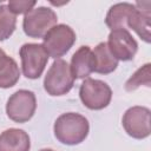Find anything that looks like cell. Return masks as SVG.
<instances>
[{
    "mask_svg": "<svg viewBox=\"0 0 151 151\" xmlns=\"http://www.w3.org/2000/svg\"><path fill=\"white\" fill-rule=\"evenodd\" d=\"M17 27V15L11 12L7 5H0V41L8 39Z\"/></svg>",
    "mask_w": 151,
    "mask_h": 151,
    "instance_id": "16",
    "label": "cell"
},
{
    "mask_svg": "<svg viewBox=\"0 0 151 151\" xmlns=\"http://www.w3.org/2000/svg\"><path fill=\"white\" fill-rule=\"evenodd\" d=\"M136 9L134 4L130 2H118L110 7L107 11L105 24L111 31L116 29H127L129 20Z\"/></svg>",
    "mask_w": 151,
    "mask_h": 151,
    "instance_id": "12",
    "label": "cell"
},
{
    "mask_svg": "<svg viewBox=\"0 0 151 151\" xmlns=\"http://www.w3.org/2000/svg\"><path fill=\"white\" fill-rule=\"evenodd\" d=\"M57 21L58 17L52 8L39 6L25 14L22 28L25 34L29 38H44L45 34L57 25Z\"/></svg>",
    "mask_w": 151,
    "mask_h": 151,
    "instance_id": "3",
    "label": "cell"
},
{
    "mask_svg": "<svg viewBox=\"0 0 151 151\" xmlns=\"http://www.w3.org/2000/svg\"><path fill=\"white\" fill-rule=\"evenodd\" d=\"M19 55L24 76L28 79H38L42 74L48 61V54L42 44H24L20 47Z\"/></svg>",
    "mask_w": 151,
    "mask_h": 151,
    "instance_id": "6",
    "label": "cell"
},
{
    "mask_svg": "<svg viewBox=\"0 0 151 151\" xmlns=\"http://www.w3.org/2000/svg\"><path fill=\"white\" fill-rule=\"evenodd\" d=\"M92 52L94 57V71L93 72L99 73V74H109V73H112L117 68L118 60L112 55L105 41L99 42Z\"/></svg>",
    "mask_w": 151,
    "mask_h": 151,
    "instance_id": "15",
    "label": "cell"
},
{
    "mask_svg": "<svg viewBox=\"0 0 151 151\" xmlns=\"http://www.w3.org/2000/svg\"><path fill=\"white\" fill-rule=\"evenodd\" d=\"M42 40V46L48 57L59 59L71 50L77 40V37L74 31L68 25L58 24L45 34Z\"/></svg>",
    "mask_w": 151,
    "mask_h": 151,
    "instance_id": "4",
    "label": "cell"
},
{
    "mask_svg": "<svg viewBox=\"0 0 151 151\" xmlns=\"http://www.w3.org/2000/svg\"><path fill=\"white\" fill-rule=\"evenodd\" d=\"M79 97L87 109L96 111L103 110L112 99V90L103 80L86 78L79 87Z\"/></svg>",
    "mask_w": 151,
    "mask_h": 151,
    "instance_id": "5",
    "label": "cell"
},
{
    "mask_svg": "<svg viewBox=\"0 0 151 151\" xmlns=\"http://www.w3.org/2000/svg\"><path fill=\"white\" fill-rule=\"evenodd\" d=\"M39 151H54V150H52V149H41Z\"/></svg>",
    "mask_w": 151,
    "mask_h": 151,
    "instance_id": "19",
    "label": "cell"
},
{
    "mask_svg": "<svg viewBox=\"0 0 151 151\" xmlns=\"http://www.w3.org/2000/svg\"><path fill=\"white\" fill-rule=\"evenodd\" d=\"M31 140L27 132L11 127L0 133V151H29Z\"/></svg>",
    "mask_w": 151,
    "mask_h": 151,
    "instance_id": "13",
    "label": "cell"
},
{
    "mask_svg": "<svg viewBox=\"0 0 151 151\" xmlns=\"http://www.w3.org/2000/svg\"><path fill=\"white\" fill-rule=\"evenodd\" d=\"M35 1H27V0H11L7 6L11 9L12 13L17 14H26L28 13L31 9H33V7L35 6Z\"/></svg>",
    "mask_w": 151,
    "mask_h": 151,
    "instance_id": "18",
    "label": "cell"
},
{
    "mask_svg": "<svg viewBox=\"0 0 151 151\" xmlns=\"http://www.w3.org/2000/svg\"><path fill=\"white\" fill-rule=\"evenodd\" d=\"M74 85V78L72 76L70 65L64 59H55L48 68L45 79L44 88L53 97L64 96L68 93Z\"/></svg>",
    "mask_w": 151,
    "mask_h": 151,
    "instance_id": "2",
    "label": "cell"
},
{
    "mask_svg": "<svg viewBox=\"0 0 151 151\" xmlns=\"http://www.w3.org/2000/svg\"><path fill=\"white\" fill-rule=\"evenodd\" d=\"M140 85H145L146 87L151 86V64L147 63L139 67L125 83V90L131 92L138 88Z\"/></svg>",
    "mask_w": 151,
    "mask_h": 151,
    "instance_id": "17",
    "label": "cell"
},
{
    "mask_svg": "<svg viewBox=\"0 0 151 151\" xmlns=\"http://www.w3.org/2000/svg\"><path fill=\"white\" fill-rule=\"evenodd\" d=\"M20 78V70L17 61L0 48V88L13 87Z\"/></svg>",
    "mask_w": 151,
    "mask_h": 151,
    "instance_id": "14",
    "label": "cell"
},
{
    "mask_svg": "<svg viewBox=\"0 0 151 151\" xmlns=\"http://www.w3.org/2000/svg\"><path fill=\"white\" fill-rule=\"evenodd\" d=\"M55 138L65 145H77L84 142L90 131L88 120L76 112L60 114L53 126Z\"/></svg>",
    "mask_w": 151,
    "mask_h": 151,
    "instance_id": "1",
    "label": "cell"
},
{
    "mask_svg": "<svg viewBox=\"0 0 151 151\" xmlns=\"http://www.w3.org/2000/svg\"><path fill=\"white\" fill-rule=\"evenodd\" d=\"M37 98L32 91L19 90L14 92L7 100L6 113L8 118L15 123H26L35 113Z\"/></svg>",
    "mask_w": 151,
    "mask_h": 151,
    "instance_id": "7",
    "label": "cell"
},
{
    "mask_svg": "<svg viewBox=\"0 0 151 151\" xmlns=\"http://www.w3.org/2000/svg\"><path fill=\"white\" fill-rule=\"evenodd\" d=\"M136 9L129 20V28H132L142 40L151 41V2L138 1L134 4Z\"/></svg>",
    "mask_w": 151,
    "mask_h": 151,
    "instance_id": "10",
    "label": "cell"
},
{
    "mask_svg": "<svg viewBox=\"0 0 151 151\" xmlns=\"http://www.w3.org/2000/svg\"><path fill=\"white\" fill-rule=\"evenodd\" d=\"M106 44L110 52L117 60L130 61L138 51V44L127 29L111 31Z\"/></svg>",
    "mask_w": 151,
    "mask_h": 151,
    "instance_id": "9",
    "label": "cell"
},
{
    "mask_svg": "<svg viewBox=\"0 0 151 151\" xmlns=\"http://www.w3.org/2000/svg\"><path fill=\"white\" fill-rule=\"evenodd\" d=\"M122 124L130 137L144 139L149 137L151 132V111L145 106H132L125 111Z\"/></svg>",
    "mask_w": 151,
    "mask_h": 151,
    "instance_id": "8",
    "label": "cell"
},
{
    "mask_svg": "<svg viewBox=\"0 0 151 151\" xmlns=\"http://www.w3.org/2000/svg\"><path fill=\"white\" fill-rule=\"evenodd\" d=\"M74 79H86L94 71V57L88 46H80L71 58L70 65Z\"/></svg>",
    "mask_w": 151,
    "mask_h": 151,
    "instance_id": "11",
    "label": "cell"
}]
</instances>
